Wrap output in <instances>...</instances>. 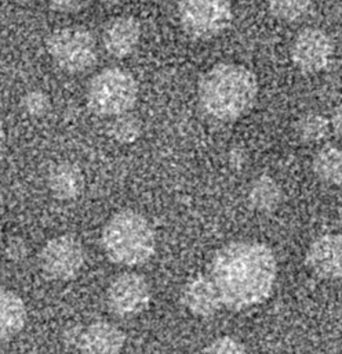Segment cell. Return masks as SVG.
Segmentation results:
<instances>
[{
	"mask_svg": "<svg viewBox=\"0 0 342 354\" xmlns=\"http://www.w3.org/2000/svg\"><path fill=\"white\" fill-rule=\"evenodd\" d=\"M142 131L141 120L130 113L116 116L109 126L110 136L121 144H132L138 140Z\"/></svg>",
	"mask_w": 342,
	"mask_h": 354,
	"instance_id": "20",
	"label": "cell"
},
{
	"mask_svg": "<svg viewBox=\"0 0 342 354\" xmlns=\"http://www.w3.org/2000/svg\"><path fill=\"white\" fill-rule=\"evenodd\" d=\"M141 40V24L132 15H119L106 22L102 32V44L114 58L131 55Z\"/></svg>",
	"mask_w": 342,
	"mask_h": 354,
	"instance_id": "12",
	"label": "cell"
},
{
	"mask_svg": "<svg viewBox=\"0 0 342 354\" xmlns=\"http://www.w3.org/2000/svg\"><path fill=\"white\" fill-rule=\"evenodd\" d=\"M46 46L57 66L68 73H81L90 69L98 58L92 33L81 26L55 30L48 36Z\"/></svg>",
	"mask_w": 342,
	"mask_h": 354,
	"instance_id": "5",
	"label": "cell"
},
{
	"mask_svg": "<svg viewBox=\"0 0 342 354\" xmlns=\"http://www.w3.org/2000/svg\"><path fill=\"white\" fill-rule=\"evenodd\" d=\"M208 275L215 283L222 306L241 311L263 303L273 292L277 261L273 250L256 241H233L218 249Z\"/></svg>",
	"mask_w": 342,
	"mask_h": 354,
	"instance_id": "1",
	"label": "cell"
},
{
	"mask_svg": "<svg viewBox=\"0 0 342 354\" xmlns=\"http://www.w3.org/2000/svg\"><path fill=\"white\" fill-rule=\"evenodd\" d=\"M270 14L284 22L302 19L312 7V0H268Z\"/></svg>",
	"mask_w": 342,
	"mask_h": 354,
	"instance_id": "19",
	"label": "cell"
},
{
	"mask_svg": "<svg viewBox=\"0 0 342 354\" xmlns=\"http://www.w3.org/2000/svg\"><path fill=\"white\" fill-rule=\"evenodd\" d=\"M305 263L308 268L323 279L342 278V234L317 236L308 248Z\"/></svg>",
	"mask_w": 342,
	"mask_h": 354,
	"instance_id": "10",
	"label": "cell"
},
{
	"mask_svg": "<svg viewBox=\"0 0 342 354\" xmlns=\"http://www.w3.org/2000/svg\"><path fill=\"white\" fill-rule=\"evenodd\" d=\"M178 17L186 35L208 40L229 28L233 10L229 0H182L178 6Z\"/></svg>",
	"mask_w": 342,
	"mask_h": 354,
	"instance_id": "6",
	"label": "cell"
},
{
	"mask_svg": "<svg viewBox=\"0 0 342 354\" xmlns=\"http://www.w3.org/2000/svg\"><path fill=\"white\" fill-rule=\"evenodd\" d=\"M203 354H247V350L240 340L232 336H221L212 340Z\"/></svg>",
	"mask_w": 342,
	"mask_h": 354,
	"instance_id": "22",
	"label": "cell"
},
{
	"mask_svg": "<svg viewBox=\"0 0 342 354\" xmlns=\"http://www.w3.org/2000/svg\"><path fill=\"white\" fill-rule=\"evenodd\" d=\"M28 321L23 300L12 290L0 286V342L17 336Z\"/></svg>",
	"mask_w": 342,
	"mask_h": 354,
	"instance_id": "14",
	"label": "cell"
},
{
	"mask_svg": "<svg viewBox=\"0 0 342 354\" xmlns=\"http://www.w3.org/2000/svg\"><path fill=\"white\" fill-rule=\"evenodd\" d=\"M331 126L335 131V134L342 140V104H339L331 118Z\"/></svg>",
	"mask_w": 342,
	"mask_h": 354,
	"instance_id": "25",
	"label": "cell"
},
{
	"mask_svg": "<svg viewBox=\"0 0 342 354\" xmlns=\"http://www.w3.org/2000/svg\"><path fill=\"white\" fill-rule=\"evenodd\" d=\"M247 201L251 209L259 213L274 212L281 201L283 191L280 184L269 174H261L254 178L248 187Z\"/></svg>",
	"mask_w": 342,
	"mask_h": 354,
	"instance_id": "16",
	"label": "cell"
},
{
	"mask_svg": "<svg viewBox=\"0 0 342 354\" xmlns=\"http://www.w3.org/2000/svg\"><path fill=\"white\" fill-rule=\"evenodd\" d=\"M91 0H47L51 10L62 14H73L84 10Z\"/></svg>",
	"mask_w": 342,
	"mask_h": 354,
	"instance_id": "23",
	"label": "cell"
},
{
	"mask_svg": "<svg viewBox=\"0 0 342 354\" xmlns=\"http://www.w3.org/2000/svg\"><path fill=\"white\" fill-rule=\"evenodd\" d=\"M124 343L125 335L119 326L97 321L81 328L76 347L81 354H120Z\"/></svg>",
	"mask_w": 342,
	"mask_h": 354,
	"instance_id": "13",
	"label": "cell"
},
{
	"mask_svg": "<svg viewBox=\"0 0 342 354\" xmlns=\"http://www.w3.org/2000/svg\"><path fill=\"white\" fill-rule=\"evenodd\" d=\"M101 243L112 263L127 267L146 263L156 250L152 224L143 214L132 209L120 210L106 221L102 228Z\"/></svg>",
	"mask_w": 342,
	"mask_h": 354,
	"instance_id": "3",
	"label": "cell"
},
{
	"mask_svg": "<svg viewBox=\"0 0 342 354\" xmlns=\"http://www.w3.org/2000/svg\"><path fill=\"white\" fill-rule=\"evenodd\" d=\"M313 173L319 180L330 185L342 184V148L325 145L320 148L312 162Z\"/></svg>",
	"mask_w": 342,
	"mask_h": 354,
	"instance_id": "17",
	"label": "cell"
},
{
	"mask_svg": "<svg viewBox=\"0 0 342 354\" xmlns=\"http://www.w3.org/2000/svg\"><path fill=\"white\" fill-rule=\"evenodd\" d=\"M150 299V283L138 272L119 274L112 279L106 292L110 313L121 318L141 314L149 306Z\"/></svg>",
	"mask_w": 342,
	"mask_h": 354,
	"instance_id": "8",
	"label": "cell"
},
{
	"mask_svg": "<svg viewBox=\"0 0 342 354\" xmlns=\"http://www.w3.org/2000/svg\"><path fill=\"white\" fill-rule=\"evenodd\" d=\"M105 7H109V8H112V7H117V6H121L125 0H99Z\"/></svg>",
	"mask_w": 342,
	"mask_h": 354,
	"instance_id": "27",
	"label": "cell"
},
{
	"mask_svg": "<svg viewBox=\"0 0 342 354\" xmlns=\"http://www.w3.org/2000/svg\"><path fill=\"white\" fill-rule=\"evenodd\" d=\"M138 93V83L128 71L114 66L106 68L90 80L87 104L98 116L116 118L134 108Z\"/></svg>",
	"mask_w": 342,
	"mask_h": 354,
	"instance_id": "4",
	"label": "cell"
},
{
	"mask_svg": "<svg viewBox=\"0 0 342 354\" xmlns=\"http://www.w3.org/2000/svg\"><path fill=\"white\" fill-rule=\"evenodd\" d=\"M6 138H7V134H6V129H4V124L3 122L0 120V152L3 151L4 145H6Z\"/></svg>",
	"mask_w": 342,
	"mask_h": 354,
	"instance_id": "26",
	"label": "cell"
},
{
	"mask_svg": "<svg viewBox=\"0 0 342 354\" xmlns=\"http://www.w3.org/2000/svg\"><path fill=\"white\" fill-rule=\"evenodd\" d=\"M84 249L81 242L62 234L51 238L39 253V264L46 277L55 281H70L77 277L84 266Z\"/></svg>",
	"mask_w": 342,
	"mask_h": 354,
	"instance_id": "7",
	"label": "cell"
},
{
	"mask_svg": "<svg viewBox=\"0 0 342 354\" xmlns=\"http://www.w3.org/2000/svg\"><path fill=\"white\" fill-rule=\"evenodd\" d=\"M331 122L321 113L306 112L295 123L298 137L305 142H319L330 133Z\"/></svg>",
	"mask_w": 342,
	"mask_h": 354,
	"instance_id": "18",
	"label": "cell"
},
{
	"mask_svg": "<svg viewBox=\"0 0 342 354\" xmlns=\"http://www.w3.org/2000/svg\"><path fill=\"white\" fill-rule=\"evenodd\" d=\"M290 54L298 69L317 73L330 65L334 55V41L319 28H305L295 36Z\"/></svg>",
	"mask_w": 342,
	"mask_h": 354,
	"instance_id": "9",
	"label": "cell"
},
{
	"mask_svg": "<svg viewBox=\"0 0 342 354\" xmlns=\"http://www.w3.org/2000/svg\"><path fill=\"white\" fill-rule=\"evenodd\" d=\"M26 254H28V246L21 238L12 236L11 239H8L6 245V256L11 261H21L26 257Z\"/></svg>",
	"mask_w": 342,
	"mask_h": 354,
	"instance_id": "24",
	"label": "cell"
},
{
	"mask_svg": "<svg viewBox=\"0 0 342 354\" xmlns=\"http://www.w3.org/2000/svg\"><path fill=\"white\" fill-rule=\"evenodd\" d=\"M1 242H3V234H1V228H0V248H1Z\"/></svg>",
	"mask_w": 342,
	"mask_h": 354,
	"instance_id": "28",
	"label": "cell"
},
{
	"mask_svg": "<svg viewBox=\"0 0 342 354\" xmlns=\"http://www.w3.org/2000/svg\"><path fill=\"white\" fill-rule=\"evenodd\" d=\"M51 194L61 201L77 198L84 188V177L73 163H59L54 166L47 178Z\"/></svg>",
	"mask_w": 342,
	"mask_h": 354,
	"instance_id": "15",
	"label": "cell"
},
{
	"mask_svg": "<svg viewBox=\"0 0 342 354\" xmlns=\"http://www.w3.org/2000/svg\"><path fill=\"white\" fill-rule=\"evenodd\" d=\"M255 73L244 65L219 62L200 79L199 102L204 112L219 122H233L251 111L258 98Z\"/></svg>",
	"mask_w": 342,
	"mask_h": 354,
	"instance_id": "2",
	"label": "cell"
},
{
	"mask_svg": "<svg viewBox=\"0 0 342 354\" xmlns=\"http://www.w3.org/2000/svg\"><path fill=\"white\" fill-rule=\"evenodd\" d=\"M181 301L190 314L200 318H210L223 307L219 292L208 274L189 278L182 288Z\"/></svg>",
	"mask_w": 342,
	"mask_h": 354,
	"instance_id": "11",
	"label": "cell"
},
{
	"mask_svg": "<svg viewBox=\"0 0 342 354\" xmlns=\"http://www.w3.org/2000/svg\"><path fill=\"white\" fill-rule=\"evenodd\" d=\"M21 105L28 115L33 118H40L50 111L51 100L44 91L32 90L23 95Z\"/></svg>",
	"mask_w": 342,
	"mask_h": 354,
	"instance_id": "21",
	"label": "cell"
}]
</instances>
